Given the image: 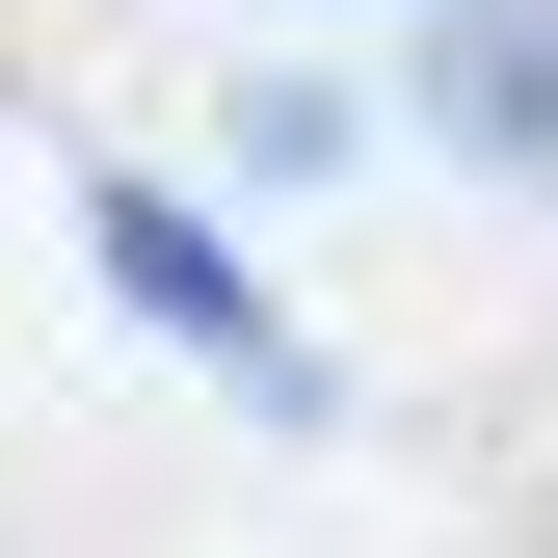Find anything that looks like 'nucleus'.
Instances as JSON below:
<instances>
[{"instance_id":"1","label":"nucleus","mask_w":558,"mask_h":558,"mask_svg":"<svg viewBox=\"0 0 558 558\" xmlns=\"http://www.w3.org/2000/svg\"><path fill=\"white\" fill-rule=\"evenodd\" d=\"M81 240H107V293L160 319V345H186L214 399H266V426H319V345L266 319V293H240V240L186 214V186H133V160H81Z\"/></svg>"},{"instance_id":"2","label":"nucleus","mask_w":558,"mask_h":558,"mask_svg":"<svg viewBox=\"0 0 558 558\" xmlns=\"http://www.w3.org/2000/svg\"><path fill=\"white\" fill-rule=\"evenodd\" d=\"M426 133L506 160V186H558V0H452L426 27Z\"/></svg>"}]
</instances>
